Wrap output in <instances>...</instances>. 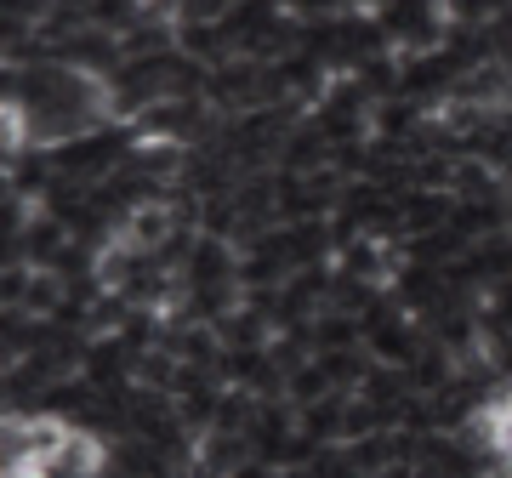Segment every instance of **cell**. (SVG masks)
I'll return each mask as SVG.
<instances>
[{"label": "cell", "instance_id": "cell-1", "mask_svg": "<svg viewBox=\"0 0 512 478\" xmlns=\"http://www.w3.org/2000/svg\"><path fill=\"white\" fill-rule=\"evenodd\" d=\"M376 18H382V35L393 40V52H439L456 35L450 0H387Z\"/></svg>", "mask_w": 512, "mask_h": 478}, {"label": "cell", "instance_id": "cell-4", "mask_svg": "<svg viewBox=\"0 0 512 478\" xmlns=\"http://www.w3.org/2000/svg\"><path fill=\"white\" fill-rule=\"evenodd\" d=\"M0 478H6V461H0Z\"/></svg>", "mask_w": 512, "mask_h": 478}, {"label": "cell", "instance_id": "cell-2", "mask_svg": "<svg viewBox=\"0 0 512 478\" xmlns=\"http://www.w3.org/2000/svg\"><path fill=\"white\" fill-rule=\"evenodd\" d=\"M103 461H109V444L97 439L92 427H69V439H63V450H57L52 473L57 478H97Z\"/></svg>", "mask_w": 512, "mask_h": 478}, {"label": "cell", "instance_id": "cell-3", "mask_svg": "<svg viewBox=\"0 0 512 478\" xmlns=\"http://www.w3.org/2000/svg\"><path fill=\"white\" fill-rule=\"evenodd\" d=\"M302 23H313V18H342V12H353V0H285Z\"/></svg>", "mask_w": 512, "mask_h": 478}]
</instances>
